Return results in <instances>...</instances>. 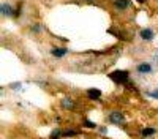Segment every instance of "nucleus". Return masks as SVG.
I'll return each instance as SVG.
<instances>
[{"label":"nucleus","mask_w":158,"mask_h":139,"mask_svg":"<svg viewBox=\"0 0 158 139\" xmlns=\"http://www.w3.org/2000/svg\"><path fill=\"white\" fill-rule=\"evenodd\" d=\"M128 71H125V70H117V71H112L111 74H109V78L114 81V82H117V84H127L128 82Z\"/></svg>","instance_id":"f257e3e1"},{"label":"nucleus","mask_w":158,"mask_h":139,"mask_svg":"<svg viewBox=\"0 0 158 139\" xmlns=\"http://www.w3.org/2000/svg\"><path fill=\"white\" fill-rule=\"evenodd\" d=\"M109 122H111V123H115V125L123 123V122H125L123 114H122V112H111V114H109Z\"/></svg>","instance_id":"f03ea898"},{"label":"nucleus","mask_w":158,"mask_h":139,"mask_svg":"<svg viewBox=\"0 0 158 139\" xmlns=\"http://www.w3.org/2000/svg\"><path fill=\"white\" fill-rule=\"evenodd\" d=\"M139 36L142 38L144 41H152L153 38H155V33H153V30H152V29H141Z\"/></svg>","instance_id":"7ed1b4c3"},{"label":"nucleus","mask_w":158,"mask_h":139,"mask_svg":"<svg viewBox=\"0 0 158 139\" xmlns=\"http://www.w3.org/2000/svg\"><path fill=\"white\" fill-rule=\"evenodd\" d=\"M51 54L54 55V57H57V59H62V57H65L68 54V49L67 47H52L51 49Z\"/></svg>","instance_id":"20e7f679"},{"label":"nucleus","mask_w":158,"mask_h":139,"mask_svg":"<svg viewBox=\"0 0 158 139\" xmlns=\"http://www.w3.org/2000/svg\"><path fill=\"white\" fill-rule=\"evenodd\" d=\"M0 13H2V16H11L15 14V10H13V6L10 3H2V6H0Z\"/></svg>","instance_id":"39448f33"},{"label":"nucleus","mask_w":158,"mask_h":139,"mask_svg":"<svg viewBox=\"0 0 158 139\" xmlns=\"http://www.w3.org/2000/svg\"><path fill=\"white\" fill-rule=\"evenodd\" d=\"M136 70L139 73H152V67L149 65V63H139V65L136 67Z\"/></svg>","instance_id":"423d86ee"},{"label":"nucleus","mask_w":158,"mask_h":139,"mask_svg":"<svg viewBox=\"0 0 158 139\" xmlns=\"http://www.w3.org/2000/svg\"><path fill=\"white\" fill-rule=\"evenodd\" d=\"M114 5H115V8H118V10H125V8L130 6V0H115Z\"/></svg>","instance_id":"0eeeda50"},{"label":"nucleus","mask_w":158,"mask_h":139,"mask_svg":"<svg viewBox=\"0 0 158 139\" xmlns=\"http://www.w3.org/2000/svg\"><path fill=\"white\" fill-rule=\"evenodd\" d=\"M87 95H89V98H92V100H98V98L101 96V92L98 90V88H90V90L87 92Z\"/></svg>","instance_id":"6e6552de"},{"label":"nucleus","mask_w":158,"mask_h":139,"mask_svg":"<svg viewBox=\"0 0 158 139\" xmlns=\"http://www.w3.org/2000/svg\"><path fill=\"white\" fill-rule=\"evenodd\" d=\"M62 104H63V108H67V109H73V108H74V103H73L71 98H65V100L62 101Z\"/></svg>","instance_id":"1a4fd4ad"},{"label":"nucleus","mask_w":158,"mask_h":139,"mask_svg":"<svg viewBox=\"0 0 158 139\" xmlns=\"http://www.w3.org/2000/svg\"><path fill=\"white\" fill-rule=\"evenodd\" d=\"M155 134V128H144L142 130V136H152Z\"/></svg>","instance_id":"9d476101"},{"label":"nucleus","mask_w":158,"mask_h":139,"mask_svg":"<svg viewBox=\"0 0 158 139\" xmlns=\"http://www.w3.org/2000/svg\"><path fill=\"white\" fill-rule=\"evenodd\" d=\"M84 125L87 126V128H97V125L94 122H90V120H84Z\"/></svg>","instance_id":"9b49d317"},{"label":"nucleus","mask_w":158,"mask_h":139,"mask_svg":"<svg viewBox=\"0 0 158 139\" xmlns=\"http://www.w3.org/2000/svg\"><path fill=\"white\" fill-rule=\"evenodd\" d=\"M59 134H60V131L59 130H54L51 133V139H59Z\"/></svg>","instance_id":"f8f14e48"},{"label":"nucleus","mask_w":158,"mask_h":139,"mask_svg":"<svg viewBox=\"0 0 158 139\" xmlns=\"http://www.w3.org/2000/svg\"><path fill=\"white\" fill-rule=\"evenodd\" d=\"M77 131H73V130H68V131H63V136H76Z\"/></svg>","instance_id":"ddd939ff"},{"label":"nucleus","mask_w":158,"mask_h":139,"mask_svg":"<svg viewBox=\"0 0 158 139\" xmlns=\"http://www.w3.org/2000/svg\"><path fill=\"white\" fill-rule=\"evenodd\" d=\"M32 30H33L35 33H40V32H41V27H40V24H35L33 27H32Z\"/></svg>","instance_id":"4468645a"},{"label":"nucleus","mask_w":158,"mask_h":139,"mask_svg":"<svg viewBox=\"0 0 158 139\" xmlns=\"http://www.w3.org/2000/svg\"><path fill=\"white\" fill-rule=\"evenodd\" d=\"M150 96H152V98H156V100H158V88H155L153 92H150Z\"/></svg>","instance_id":"2eb2a0df"},{"label":"nucleus","mask_w":158,"mask_h":139,"mask_svg":"<svg viewBox=\"0 0 158 139\" xmlns=\"http://www.w3.org/2000/svg\"><path fill=\"white\" fill-rule=\"evenodd\" d=\"M11 87H13V90H19L21 88V84L18 82V84H11Z\"/></svg>","instance_id":"dca6fc26"},{"label":"nucleus","mask_w":158,"mask_h":139,"mask_svg":"<svg viewBox=\"0 0 158 139\" xmlns=\"http://www.w3.org/2000/svg\"><path fill=\"white\" fill-rule=\"evenodd\" d=\"M100 133H101V134H106V133H108V128H100Z\"/></svg>","instance_id":"f3484780"},{"label":"nucleus","mask_w":158,"mask_h":139,"mask_svg":"<svg viewBox=\"0 0 158 139\" xmlns=\"http://www.w3.org/2000/svg\"><path fill=\"white\" fill-rule=\"evenodd\" d=\"M138 2H141V3H142V2H144V0H138Z\"/></svg>","instance_id":"a211bd4d"}]
</instances>
